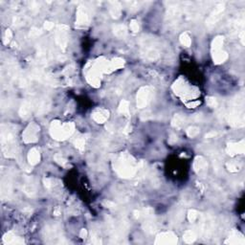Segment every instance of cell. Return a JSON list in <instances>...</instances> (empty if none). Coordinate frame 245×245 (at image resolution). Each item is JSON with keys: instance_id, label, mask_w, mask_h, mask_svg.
I'll use <instances>...</instances> for the list:
<instances>
[{"instance_id": "obj_1", "label": "cell", "mask_w": 245, "mask_h": 245, "mask_svg": "<svg viewBox=\"0 0 245 245\" xmlns=\"http://www.w3.org/2000/svg\"><path fill=\"white\" fill-rule=\"evenodd\" d=\"M29 159H30V162L33 163V164L36 163L37 160H39V152H37L36 149H34V150H32V151H30Z\"/></svg>"}]
</instances>
